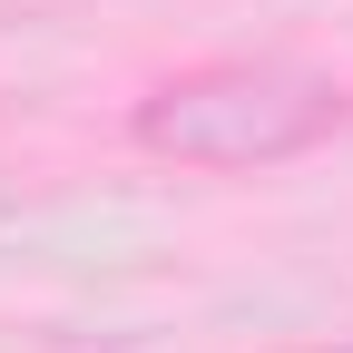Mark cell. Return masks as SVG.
Masks as SVG:
<instances>
[{
  "instance_id": "obj_1",
  "label": "cell",
  "mask_w": 353,
  "mask_h": 353,
  "mask_svg": "<svg viewBox=\"0 0 353 353\" xmlns=\"http://www.w3.org/2000/svg\"><path fill=\"white\" fill-rule=\"evenodd\" d=\"M353 128V88L314 59H196L138 88L128 138L157 167H196V176H265L334 148Z\"/></svg>"
},
{
  "instance_id": "obj_2",
  "label": "cell",
  "mask_w": 353,
  "mask_h": 353,
  "mask_svg": "<svg viewBox=\"0 0 353 353\" xmlns=\"http://www.w3.org/2000/svg\"><path fill=\"white\" fill-rule=\"evenodd\" d=\"M265 353H353V334H334V343H265Z\"/></svg>"
}]
</instances>
